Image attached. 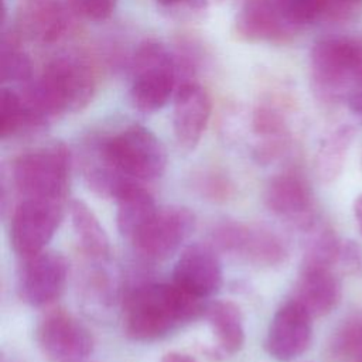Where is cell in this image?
I'll return each instance as SVG.
<instances>
[{
    "label": "cell",
    "mask_w": 362,
    "mask_h": 362,
    "mask_svg": "<svg viewBox=\"0 0 362 362\" xmlns=\"http://www.w3.org/2000/svg\"><path fill=\"white\" fill-rule=\"evenodd\" d=\"M79 168L88 188L100 198H116L132 181L107 157L102 137L86 140L79 153ZM140 182V181H139Z\"/></svg>",
    "instance_id": "obj_19"
},
{
    "label": "cell",
    "mask_w": 362,
    "mask_h": 362,
    "mask_svg": "<svg viewBox=\"0 0 362 362\" xmlns=\"http://www.w3.org/2000/svg\"><path fill=\"white\" fill-rule=\"evenodd\" d=\"M352 211H354V218H355V222L358 225V229L362 233V194L355 197Z\"/></svg>",
    "instance_id": "obj_37"
},
{
    "label": "cell",
    "mask_w": 362,
    "mask_h": 362,
    "mask_svg": "<svg viewBox=\"0 0 362 362\" xmlns=\"http://www.w3.org/2000/svg\"><path fill=\"white\" fill-rule=\"evenodd\" d=\"M103 148L112 163L129 178L153 181L167 167V151L161 140L141 124H129L122 130L102 137Z\"/></svg>",
    "instance_id": "obj_6"
},
{
    "label": "cell",
    "mask_w": 362,
    "mask_h": 362,
    "mask_svg": "<svg viewBox=\"0 0 362 362\" xmlns=\"http://www.w3.org/2000/svg\"><path fill=\"white\" fill-rule=\"evenodd\" d=\"M252 129L259 137L253 156L257 163L269 164L288 147L290 133L284 115L273 105H259L252 115Z\"/></svg>",
    "instance_id": "obj_21"
},
{
    "label": "cell",
    "mask_w": 362,
    "mask_h": 362,
    "mask_svg": "<svg viewBox=\"0 0 362 362\" xmlns=\"http://www.w3.org/2000/svg\"><path fill=\"white\" fill-rule=\"evenodd\" d=\"M81 277V298L85 310L95 317H105L117 301H123L120 281L115 272L106 267V262H93Z\"/></svg>",
    "instance_id": "obj_20"
},
{
    "label": "cell",
    "mask_w": 362,
    "mask_h": 362,
    "mask_svg": "<svg viewBox=\"0 0 362 362\" xmlns=\"http://www.w3.org/2000/svg\"><path fill=\"white\" fill-rule=\"evenodd\" d=\"M198 188L202 195L214 201H226L233 192V185L229 180L218 174H208L202 177L198 182Z\"/></svg>",
    "instance_id": "obj_34"
},
{
    "label": "cell",
    "mask_w": 362,
    "mask_h": 362,
    "mask_svg": "<svg viewBox=\"0 0 362 362\" xmlns=\"http://www.w3.org/2000/svg\"><path fill=\"white\" fill-rule=\"evenodd\" d=\"M156 1L164 7H174V6H182L185 0H156Z\"/></svg>",
    "instance_id": "obj_38"
},
{
    "label": "cell",
    "mask_w": 362,
    "mask_h": 362,
    "mask_svg": "<svg viewBox=\"0 0 362 362\" xmlns=\"http://www.w3.org/2000/svg\"><path fill=\"white\" fill-rule=\"evenodd\" d=\"M123 331L139 342L160 339L204 315L206 305L175 283L140 281L124 291Z\"/></svg>",
    "instance_id": "obj_1"
},
{
    "label": "cell",
    "mask_w": 362,
    "mask_h": 362,
    "mask_svg": "<svg viewBox=\"0 0 362 362\" xmlns=\"http://www.w3.org/2000/svg\"><path fill=\"white\" fill-rule=\"evenodd\" d=\"M211 112L212 100L202 85L189 81L177 88L173 107V129L181 150H195L208 126Z\"/></svg>",
    "instance_id": "obj_16"
},
{
    "label": "cell",
    "mask_w": 362,
    "mask_h": 362,
    "mask_svg": "<svg viewBox=\"0 0 362 362\" xmlns=\"http://www.w3.org/2000/svg\"><path fill=\"white\" fill-rule=\"evenodd\" d=\"M313 338V317L296 300L286 301L273 315L264 346L279 362H291L301 356Z\"/></svg>",
    "instance_id": "obj_13"
},
{
    "label": "cell",
    "mask_w": 362,
    "mask_h": 362,
    "mask_svg": "<svg viewBox=\"0 0 362 362\" xmlns=\"http://www.w3.org/2000/svg\"><path fill=\"white\" fill-rule=\"evenodd\" d=\"M71 225L79 250L88 260L106 262L110 255L109 236L92 211L83 201L74 199L69 204Z\"/></svg>",
    "instance_id": "obj_23"
},
{
    "label": "cell",
    "mask_w": 362,
    "mask_h": 362,
    "mask_svg": "<svg viewBox=\"0 0 362 362\" xmlns=\"http://www.w3.org/2000/svg\"><path fill=\"white\" fill-rule=\"evenodd\" d=\"M204 315L216 338L219 351L233 355L243 348L246 335L239 305L228 300H216L206 305Z\"/></svg>",
    "instance_id": "obj_24"
},
{
    "label": "cell",
    "mask_w": 362,
    "mask_h": 362,
    "mask_svg": "<svg viewBox=\"0 0 362 362\" xmlns=\"http://www.w3.org/2000/svg\"><path fill=\"white\" fill-rule=\"evenodd\" d=\"M307 232L310 236L305 243L301 266H320L334 269V266H337L342 242L335 230L329 225L315 222Z\"/></svg>",
    "instance_id": "obj_28"
},
{
    "label": "cell",
    "mask_w": 362,
    "mask_h": 362,
    "mask_svg": "<svg viewBox=\"0 0 362 362\" xmlns=\"http://www.w3.org/2000/svg\"><path fill=\"white\" fill-rule=\"evenodd\" d=\"M283 16L296 27L321 17V0H274Z\"/></svg>",
    "instance_id": "obj_30"
},
{
    "label": "cell",
    "mask_w": 362,
    "mask_h": 362,
    "mask_svg": "<svg viewBox=\"0 0 362 362\" xmlns=\"http://www.w3.org/2000/svg\"><path fill=\"white\" fill-rule=\"evenodd\" d=\"M195 225L197 218L189 208L181 205L158 206L154 216L132 240V245L144 260H165L188 240Z\"/></svg>",
    "instance_id": "obj_9"
},
{
    "label": "cell",
    "mask_w": 362,
    "mask_h": 362,
    "mask_svg": "<svg viewBox=\"0 0 362 362\" xmlns=\"http://www.w3.org/2000/svg\"><path fill=\"white\" fill-rule=\"evenodd\" d=\"M115 199L117 229L122 236L132 242L154 216L158 206L151 192L139 181L129 182Z\"/></svg>",
    "instance_id": "obj_22"
},
{
    "label": "cell",
    "mask_w": 362,
    "mask_h": 362,
    "mask_svg": "<svg viewBox=\"0 0 362 362\" xmlns=\"http://www.w3.org/2000/svg\"><path fill=\"white\" fill-rule=\"evenodd\" d=\"M222 281V263L214 246L195 242L182 249L173 270V283L205 300L219 291Z\"/></svg>",
    "instance_id": "obj_14"
},
{
    "label": "cell",
    "mask_w": 362,
    "mask_h": 362,
    "mask_svg": "<svg viewBox=\"0 0 362 362\" xmlns=\"http://www.w3.org/2000/svg\"><path fill=\"white\" fill-rule=\"evenodd\" d=\"M297 31L274 0H246L233 21V34L245 42L287 44Z\"/></svg>",
    "instance_id": "obj_15"
},
{
    "label": "cell",
    "mask_w": 362,
    "mask_h": 362,
    "mask_svg": "<svg viewBox=\"0 0 362 362\" xmlns=\"http://www.w3.org/2000/svg\"><path fill=\"white\" fill-rule=\"evenodd\" d=\"M72 156L62 141L25 151L10 165V185L20 198H38L65 202Z\"/></svg>",
    "instance_id": "obj_4"
},
{
    "label": "cell",
    "mask_w": 362,
    "mask_h": 362,
    "mask_svg": "<svg viewBox=\"0 0 362 362\" xmlns=\"http://www.w3.org/2000/svg\"><path fill=\"white\" fill-rule=\"evenodd\" d=\"M310 75L321 102H346L362 76V40L344 35L318 40L310 52Z\"/></svg>",
    "instance_id": "obj_3"
},
{
    "label": "cell",
    "mask_w": 362,
    "mask_h": 362,
    "mask_svg": "<svg viewBox=\"0 0 362 362\" xmlns=\"http://www.w3.org/2000/svg\"><path fill=\"white\" fill-rule=\"evenodd\" d=\"M96 92L90 65L79 57L61 55L49 61L40 76L25 83L20 95L27 109L49 123L64 113L83 110Z\"/></svg>",
    "instance_id": "obj_2"
},
{
    "label": "cell",
    "mask_w": 362,
    "mask_h": 362,
    "mask_svg": "<svg viewBox=\"0 0 362 362\" xmlns=\"http://www.w3.org/2000/svg\"><path fill=\"white\" fill-rule=\"evenodd\" d=\"M362 8V0H321V17L342 21L352 18Z\"/></svg>",
    "instance_id": "obj_33"
},
{
    "label": "cell",
    "mask_w": 362,
    "mask_h": 362,
    "mask_svg": "<svg viewBox=\"0 0 362 362\" xmlns=\"http://www.w3.org/2000/svg\"><path fill=\"white\" fill-rule=\"evenodd\" d=\"M14 23L20 37L37 44H52L66 31V7L61 0H21Z\"/></svg>",
    "instance_id": "obj_17"
},
{
    "label": "cell",
    "mask_w": 362,
    "mask_h": 362,
    "mask_svg": "<svg viewBox=\"0 0 362 362\" xmlns=\"http://www.w3.org/2000/svg\"><path fill=\"white\" fill-rule=\"evenodd\" d=\"M64 204L38 198L17 202L10 219V243L21 259L45 250L62 219Z\"/></svg>",
    "instance_id": "obj_8"
},
{
    "label": "cell",
    "mask_w": 362,
    "mask_h": 362,
    "mask_svg": "<svg viewBox=\"0 0 362 362\" xmlns=\"http://www.w3.org/2000/svg\"><path fill=\"white\" fill-rule=\"evenodd\" d=\"M354 362H362V348H361V351H359V354H358V356Z\"/></svg>",
    "instance_id": "obj_39"
},
{
    "label": "cell",
    "mask_w": 362,
    "mask_h": 362,
    "mask_svg": "<svg viewBox=\"0 0 362 362\" xmlns=\"http://www.w3.org/2000/svg\"><path fill=\"white\" fill-rule=\"evenodd\" d=\"M20 34L3 28L0 40V79L3 83H27L33 78V62L20 47Z\"/></svg>",
    "instance_id": "obj_27"
},
{
    "label": "cell",
    "mask_w": 362,
    "mask_h": 362,
    "mask_svg": "<svg viewBox=\"0 0 362 362\" xmlns=\"http://www.w3.org/2000/svg\"><path fill=\"white\" fill-rule=\"evenodd\" d=\"M212 246L263 267L280 266L288 252L283 239L273 230L239 221H223L211 232Z\"/></svg>",
    "instance_id": "obj_7"
},
{
    "label": "cell",
    "mask_w": 362,
    "mask_h": 362,
    "mask_svg": "<svg viewBox=\"0 0 362 362\" xmlns=\"http://www.w3.org/2000/svg\"><path fill=\"white\" fill-rule=\"evenodd\" d=\"M48 124L38 120L25 107L20 92L1 88L0 92V136L3 140L18 136L35 134Z\"/></svg>",
    "instance_id": "obj_26"
},
{
    "label": "cell",
    "mask_w": 362,
    "mask_h": 362,
    "mask_svg": "<svg viewBox=\"0 0 362 362\" xmlns=\"http://www.w3.org/2000/svg\"><path fill=\"white\" fill-rule=\"evenodd\" d=\"M130 100L141 113H154L177 90L178 74L174 54L161 42L143 41L130 61Z\"/></svg>",
    "instance_id": "obj_5"
},
{
    "label": "cell",
    "mask_w": 362,
    "mask_h": 362,
    "mask_svg": "<svg viewBox=\"0 0 362 362\" xmlns=\"http://www.w3.org/2000/svg\"><path fill=\"white\" fill-rule=\"evenodd\" d=\"M69 273V262L59 252L42 250L23 259L18 273L20 298L41 308L52 304L64 291Z\"/></svg>",
    "instance_id": "obj_11"
},
{
    "label": "cell",
    "mask_w": 362,
    "mask_h": 362,
    "mask_svg": "<svg viewBox=\"0 0 362 362\" xmlns=\"http://www.w3.org/2000/svg\"><path fill=\"white\" fill-rule=\"evenodd\" d=\"M69 10L81 18L89 21H103L109 18L119 0H66Z\"/></svg>",
    "instance_id": "obj_31"
},
{
    "label": "cell",
    "mask_w": 362,
    "mask_h": 362,
    "mask_svg": "<svg viewBox=\"0 0 362 362\" xmlns=\"http://www.w3.org/2000/svg\"><path fill=\"white\" fill-rule=\"evenodd\" d=\"M35 341L49 362H85L93 351L90 331L76 317L59 308L41 317Z\"/></svg>",
    "instance_id": "obj_10"
},
{
    "label": "cell",
    "mask_w": 362,
    "mask_h": 362,
    "mask_svg": "<svg viewBox=\"0 0 362 362\" xmlns=\"http://www.w3.org/2000/svg\"><path fill=\"white\" fill-rule=\"evenodd\" d=\"M329 346L335 358L355 361L362 348V315L344 321L334 332Z\"/></svg>",
    "instance_id": "obj_29"
},
{
    "label": "cell",
    "mask_w": 362,
    "mask_h": 362,
    "mask_svg": "<svg viewBox=\"0 0 362 362\" xmlns=\"http://www.w3.org/2000/svg\"><path fill=\"white\" fill-rule=\"evenodd\" d=\"M293 300L303 305L313 318L334 311L341 300V283L334 269L301 266L294 286Z\"/></svg>",
    "instance_id": "obj_18"
},
{
    "label": "cell",
    "mask_w": 362,
    "mask_h": 362,
    "mask_svg": "<svg viewBox=\"0 0 362 362\" xmlns=\"http://www.w3.org/2000/svg\"><path fill=\"white\" fill-rule=\"evenodd\" d=\"M161 362H197V361L191 355L171 351V352H167L165 355H163Z\"/></svg>",
    "instance_id": "obj_36"
},
{
    "label": "cell",
    "mask_w": 362,
    "mask_h": 362,
    "mask_svg": "<svg viewBox=\"0 0 362 362\" xmlns=\"http://www.w3.org/2000/svg\"><path fill=\"white\" fill-rule=\"evenodd\" d=\"M264 204L276 216L305 232L317 222L310 184L294 170L276 174L267 182Z\"/></svg>",
    "instance_id": "obj_12"
},
{
    "label": "cell",
    "mask_w": 362,
    "mask_h": 362,
    "mask_svg": "<svg viewBox=\"0 0 362 362\" xmlns=\"http://www.w3.org/2000/svg\"><path fill=\"white\" fill-rule=\"evenodd\" d=\"M221 1L222 0H185L182 6H185L191 11H205Z\"/></svg>",
    "instance_id": "obj_35"
},
{
    "label": "cell",
    "mask_w": 362,
    "mask_h": 362,
    "mask_svg": "<svg viewBox=\"0 0 362 362\" xmlns=\"http://www.w3.org/2000/svg\"><path fill=\"white\" fill-rule=\"evenodd\" d=\"M337 266L345 274H351V276L361 274L362 273V247H361V245L352 239L342 240Z\"/></svg>",
    "instance_id": "obj_32"
},
{
    "label": "cell",
    "mask_w": 362,
    "mask_h": 362,
    "mask_svg": "<svg viewBox=\"0 0 362 362\" xmlns=\"http://www.w3.org/2000/svg\"><path fill=\"white\" fill-rule=\"evenodd\" d=\"M355 134L354 126L342 124L321 141L314 158L315 175L321 182L331 184L339 178Z\"/></svg>",
    "instance_id": "obj_25"
}]
</instances>
